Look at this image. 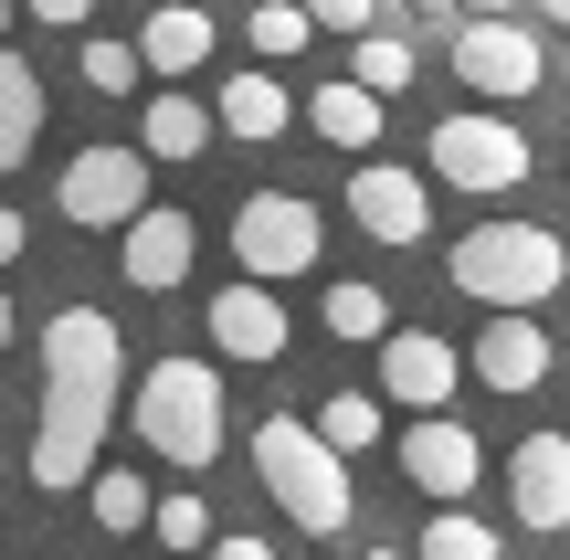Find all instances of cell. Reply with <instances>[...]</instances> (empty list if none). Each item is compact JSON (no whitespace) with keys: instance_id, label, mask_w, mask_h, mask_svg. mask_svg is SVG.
Wrapping results in <instances>:
<instances>
[{"instance_id":"13","label":"cell","mask_w":570,"mask_h":560,"mask_svg":"<svg viewBox=\"0 0 570 560\" xmlns=\"http://www.w3.org/2000/svg\"><path fill=\"white\" fill-rule=\"evenodd\" d=\"M285 296L265 286V275H244V286H223L212 296V350L223 360H285Z\"/></svg>"},{"instance_id":"29","label":"cell","mask_w":570,"mask_h":560,"mask_svg":"<svg viewBox=\"0 0 570 560\" xmlns=\"http://www.w3.org/2000/svg\"><path fill=\"white\" fill-rule=\"evenodd\" d=\"M306 21H317V32H370L381 0H306Z\"/></svg>"},{"instance_id":"27","label":"cell","mask_w":570,"mask_h":560,"mask_svg":"<svg viewBox=\"0 0 570 560\" xmlns=\"http://www.w3.org/2000/svg\"><path fill=\"white\" fill-rule=\"evenodd\" d=\"M148 540H159V550H180V560H190V550L212 540V508H202V477H190L180 498H148Z\"/></svg>"},{"instance_id":"38","label":"cell","mask_w":570,"mask_h":560,"mask_svg":"<svg viewBox=\"0 0 570 560\" xmlns=\"http://www.w3.org/2000/svg\"><path fill=\"white\" fill-rule=\"evenodd\" d=\"M0 32H11V0H0Z\"/></svg>"},{"instance_id":"6","label":"cell","mask_w":570,"mask_h":560,"mask_svg":"<svg viewBox=\"0 0 570 560\" xmlns=\"http://www.w3.org/2000/svg\"><path fill=\"white\" fill-rule=\"evenodd\" d=\"M327 244L317 202H296V190H244V212H233V254H244V275H265V286H285V275H306Z\"/></svg>"},{"instance_id":"3","label":"cell","mask_w":570,"mask_h":560,"mask_svg":"<svg viewBox=\"0 0 570 560\" xmlns=\"http://www.w3.org/2000/svg\"><path fill=\"white\" fill-rule=\"evenodd\" d=\"M223 434H233V413H223V371H202L190 350H169V360H148V371H138V444H148L159 465L202 477V465L223 455Z\"/></svg>"},{"instance_id":"33","label":"cell","mask_w":570,"mask_h":560,"mask_svg":"<svg viewBox=\"0 0 570 560\" xmlns=\"http://www.w3.org/2000/svg\"><path fill=\"white\" fill-rule=\"evenodd\" d=\"M518 11H539V21H560V32H570V0H518Z\"/></svg>"},{"instance_id":"18","label":"cell","mask_w":570,"mask_h":560,"mask_svg":"<svg viewBox=\"0 0 570 560\" xmlns=\"http://www.w3.org/2000/svg\"><path fill=\"white\" fill-rule=\"evenodd\" d=\"M212 138H223V127H212V106L190 96V85H159L148 117H138V148H148V159H202Z\"/></svg>"},{"instance_id":"12","label":"cell","mask_w":570,"mask_h":560,"mask_svg":"<svg viewBox=\"0 0 570 560\" xmlns=\"http://www.w3.org/2000/svg\"><path fill=\"white\" fill-rule=\"evenodd\" d=\"M402 477L423 487V498H465V487L487 477V444H475L454 413H412V434H402Z\"/></svg>"},{"instance_id":"16","label":"cell","mask_w":570,"mask_h":560,"mask_svg":"<svg viewBox=\"0 0 570 560\" xmlns=\"http://www.w3.org/2000/svg\"><path fill=\"white\" fill-rule=\"evenodd\" d=\"M508 508L529 529H570V434H529L508 455Z\"/></svg>"},{"instance_id":"37","label":"cell","mask_w":570,"mask_h":560,"mask_svg":"<svg viewBox=\"0 0 570 560\" xmlns=\"http://www.w3.org/2000/svg\"><path fill=\"white\" fill-rule=\"evenodd\" d=\"M412 11H454V0H412Z\"/></svg>"},{"instance_id":"5","label":"cell","mask_w":570,"mask_h":560,"mask_svg":"<svg viewBox=\"0 0 570 560\" xmlns=\"http://www.w3.org/2000/svg\"><path fill=\"white\" fill-rule=\"evenodd\" d=\"M454 85H465V96H487V106L539 96V85H550V53H539L529 11H475L465 32H454Z\"/></svg>"},{"instance_id":"11","label":"cell","mask_w":570,"mask_h":560,"mask_svg":"<svg viewBox=\"0 0 570 560\" xmlns=\"http://www.w3.org/2000/svg\"><path fill=\"white\" fill-rule=\"evenodd\" d=\"M117 233H127V286H138V296H180V286H190V254H202L190 212H159V202H138Z\"/></svg>"},{"instance_id":"4","label":"cell","mask_w":570,"mask_h":560,"mask_svg":"<svg viewBox=\"0 0 570 560\" xmlns=\"http://www.w3.org/2000/svg\"><path fill=\"white\" fill-rule=\"evenodd\" d=\"M454 286H465L475 307H550L570 286V244L550 223H475L465 244H454Z\"/></svg>"},{"instance_id":"9","label":"cell","mask_w":570,"mask_h":560,"mask_svg":"<svg viewBox=\"0 0 570 560\" xmlns=\"http://www.w3.org/2000/svg\"><path fill=\"white\" fill-rule=\"evenodd\" d=\"M370 350H381V392L402 402V413H444L454 381H465V350H454L444 328H381Z\"/></svg>"},{"instance_id":"28","label":"cell","mask_w":570,"mask_h":560,"mask_svg":"<svg viewBox=\"0 0 570 560\" xmlns=\"http://www.w3.org/2000/svg\"><path fill=\"white\" fill-rule=\"evenodd\" d=\"M317 434L338 444V455H370V444H381V402H370V392H338V402L317 413Z\"/></svg>"},{"instance_id":"19","label":"cell","mask_w":570,"mask_h":560,"mask_svg":"<svg viewBox=\"0 0 570 560\" xmlns=\"http://www.w3.org/2000/svg\"><path fill=\"white\" fill-rule=\"evenodd\" d=\"M212 127H223V138H254V148H265V138H285V127H296V96H285L265 63H254V75H233V85H223Z\"/></svg>"},{"instance_id":"14","label":"cell","mask_w":570,"mask_h":560,"mask_svg":"<svg viewBox=\"0 0 570 560\" xmlns=\"http://www.w3.org/2000/svg\"><path fill=\"white\" fill-rule=\"evenodd\" d=\"M475 381H487V392H539V381H550V328H539L529 307H497L487 338H475Z\"/></svg>"},{"instance_id":"7","label":"cell","mask_w":570,"mask_h":560,"mask_svg":"<svg viewBox=\"0 0 570 560\" xmlns=\"http://www.w3.org/2000/svg\"><path fill=\"white\" fill-rule=\"evenodd\" d=\"M138 202H148V148H75L53 180V212L75 233H117Z\"/></svg>"},{"instance_id":"2","label":"cell","mask_w":570,"mask_h":560,"mask_svg":"<svg viewBox=\"0 0 570 560\" xmlns=\"http://www.w3.org/2000/svg\"><path fill=\"white\" fill-rule=\"evenodd\" d=\"M254 477H265V498L306 529V540H348V519H360V487H348V455L317 434V423L265 413V423H254Z\"/></svg>"},{"instance_id":"26","label":"cell","mask_w":570,"mask_h":560,"mask_svg":"<svg viewBox=\"0 0 570 560\" xmlns=\"http://www.w3.org/2000/svg\"><path fill=\"white\" fill-rule=\"evenodd\" d=\"M75 75L96 85V96H127V85H148V63H138V42H117V32H85V42H75Z\"/></svg>"},{"instance_id":"23","label":"cell","mask_w":570,"mask_h":560,"mask_svg":"<svg viewBox=\"0 0 570 560\" xmlns=\"http://www.w3.org/2000/svg\"><path fill=\"white\" fill-rule=\"evenodd\" d=\"M244 42H254L265 63H285V53L317 42V21H306V0H254V11H244Z\"/></svg>"},{"instance_id":"17","label":"cell","mask_w":570,"mask_h":560,"mask_svg":"<svg viewBox=\"0 0 570 560\" xmlns=\"http://www.w3.org/2000/svg\"><path fill=\"white\" fill-rule=\"evenodd\" d=\"M381 106H391V96H370V85H360V75H338V85H317V96H306V106H296V117H306V127H317V138H327V148H348V159H360V148H381V127H391V117H381Z\"/></svg>"},{"instance_id":"10","label":"cell","mask_w":570,"mask_h":560,"mask_svg":"<svg viewBox=\"0 0 570 560\" xmlns=\"http://www.w3.org/2000/svg\"><path fill=\"white\" fill-rule=\"evenodd\" d=\"M348 223H360L370 244H423V233H433L423 169H391V159H370V148H360V169H348Z\"/></svg>"},{"instance_id":"22","label":"cell","mask_w":570,"mask_h":560,"mask_svg":"<svg viewBox=\"0 0 570 560\" xmlns=\"http://www.w3.org/2000/svg\"><path fill=\"white\" fill-rule=\"evenodd\" d=\"M348 75H360L370 96H402V85H412V42L370 21V32H348Z\"/></svg>"},{"instance_id":"8","label":"cell","mask_w":570,"mask_h":560,"mask_svg":"<svg viewBox=\"0 0 570 560\" xmlns=\"http://www.w3.org/2000/svg\"><path fill=\"white\" fill-rule=\"evenodd\" d=\"M433 169H444V190L497 202V190L529 180V138H518L508 117H444V127H433Z\"/></svg>"},{"instance_id":"31","label":"cell","mask_w":570,"mask_h":560,"mask_svg":"<svg viewBox=\"0 0 570 560\" xmlns=\"http://www.w3.org/2000/svg\"><path fill=\"white\" fill-rule=\"evenodd\" d=\"M21 11H32V21H53V32H75V21L96 11V0H21Z\"/></svg>"},{"instance_id":"35","label":"cell","mask_w":570,"mask_h":560,"mask_svg":"<svg viewBox=\"0 0 570 560\" xmlns=\"http://www.w3.org/2000/svg\"><path fill=\"white\" fill-rule=\"evenodd\" d=\"M0 350H11V296H0Z\"/></svg>"},{"instance_id":"24","label":"cell","mask_w":570,"mask_h":560,"mask_svg":"<svg viewBox=\"0 0 570 560\" xmlns=\"http://www.w3.org/2000/svg\"><path fill=\"white\" fill-rule=\"evenodd\" d=\"M381 328H391V296H381V286H360V275H348V286H327V338L370 350Z\"/></svg>"},{"instance_id":"21","label":"cell","mask_w":570,"mask_h":560,"mask_svg":"<svg viewBox=\"0 0 570 560\" xmlns=\"http://www.w3.org/2000/svg\"><path fill=\"white\" fill-rule=\"evenodd\" d=\"M412 560H497V529L465 519L454 498H433V519H423V540H412Z\"/></svg>"},{"instance_id":"25","label":"cell","mask_w":570,"mask_h":560,"mask_svg":"<svg viewBox=\"0 0 570 560\" xmlns=\"http://www.w3.org/2000/svg\"><path fill=\"white\" fill-rule=\"evenodd\" d=\"M85 508H96L106 540H138V529H148V487L117 477V465H106V477H85Z\"/></svg>"},{"instance_id":"30","label":"cell","mask_w":570,"mask_h":560,"mask_svg":"<svg viewBox=\"0 0 570 560\" xmlns=\"http://www.w3.org/2000/svg\"><path fill=\"white\" fill-rule=\"evenodd\" d=\"M202 550H212V560H275V540H254V529H212Z\"/></svg>"},{"instance_id":"15","label":"cell","mask_w":570,"mask_h":560,"mask_svg":"<svg viewBox=\"0 0 570 560\" xmlns=\"http://www.w3.org/2000/svg\"><path fill=\"white\" fill-rule=\"evenodd\" d=\"M212 42H223V21L202 11V0H159V11L138 21V63L148 75H169V85H190L212 63Z\"/></svg>"},{"instance_id":"1","label":"cell","mask_w":570,"mask_h":560,"mask_svg":"<svg viewBox=\"0 0 570 560\" xmlns=\"http://www.w3.org/2000/svg\"><path fill=\"white\" fill-rule=\"evenodd\" d=\"M117 381H127V338L106 307H63L42 328V423H32V487H85L117 423Z\"/></svg>"},{"instance_id":"34","label":"cell","mask_w":570,"mask_h":560,"mask_svg":"<svg viewBox=\"0 0 570 560\" xmlns=\"http://www.w3.org/2000/svg\"><path fill=\"white\" fill-rule=\"evenodd\" d=\"M454 11H518V0H454Z\"/></svg>"},{"instance_id":"32","label":"cell","mask_w":570,"mask_h":560,"mask_svg":"<svg viewBox=\"0 0 570 560\" xmlns=\"http://www.w3.org/2000/svg\"><path fill=\"white\" fill-rule=\"evenodd\" d=\"M11 254H21V212L0 202V265H11Z\"/></svg>"},{"instance_id":"20","label":"cell","mask_w":570,"mask_h":560,"mask_svg":"<svg viewBox=\"0 0 570 560\" xmlns=\"http://www.w3.org/2000/svg\"><path fill=\"white\" fill-rule=\"evenodd\" d=\"M42 117H53V96H42V75L21 53H0V169H21L42 148Z\"/></svg>"},{"instance_id":"39","label":"cell","mask_w":570,"mask_h":560,"mask_svg":"<svg viewBox=\"0 0 570 560\" xmlns=\"http://www.w3.org/2000/svg\"><path fill=\"white\" fill-rule=\"evenodd\" d=\"M169 560H180V550H169Z\"/></svg>"},{"instance_id":"36","label":"cell","mask_w":570,"mask_h":560,"mask_svg":"<svg viewBox=\"0 0 570 560\" xmlns=\"http://www.w3.org/2000/svg\"><path fill=\"white\" fill-rule=\"evenodd\" d=\"M360 560H412V550H360Z\"/></svg>"}]
</instances>
